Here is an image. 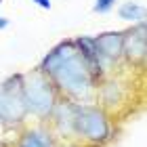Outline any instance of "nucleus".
<instances>
[{
	"instance_id": "obj_11",
	"label": "nucleus",
	"mask_w": 147,
	"mask_h": 147,
	"mask_svg": "<svg viewBox=\"0 0 147 147\" xmlns=\"http://www.w3.org/2000/svg\"><path fill=\"white\" fill-rule=\"evenodd\" d=\"M113 4H116V0H95V6H92V11L105 15V13H109V11L113 9Z\"/></svg>"
},
{
	"instance_id": "obj_2",
	"label": "nucleus",
	"mask_w": 147,
	"mask_h": 147,
	"mask_svg": "<svg viewBox=\"0 0 147 147\" xmlns=\"http://www.w3.org/2000/svg\"><path fill=\"white\" fill-rule=\"evenodd\" d=\"M49 80L53 82V86H57L59 90H63L65 95H69L74 99H86L90 95L92 86H95V78L90 74V67L80 57V53L69 57L67 61H63L51 74Z\"/></svg>"
},
{
	"instance_id": "obj_12",
	"label": "nucleus",
	"mask_w": 147,
	"mask_h": 147,
	"mask_svg": "<svg viewBox=\"0 0 147 147\" xmlns=\"http://www.w3.org/2000/svg\"><path fill=\"white\" fill-rule=\"evenodd\" d=\"M34 2L40 6V9H46V11L51 9V0H34Z\"/></svg>"
},
{
	"instance_id": "obj_4",
	"label": "nucleus",
	"mask_w": 147,
	"mask_h": 147,
	"mask_svg": "<svg viewBox=\"0 0 147 147\" xmlns=\"http://www.w3.org/2000/svg\"><path fill=\"white\" fill-rule=\"evenodd\" d=\"M28 118L21 97V76L9 78L0 84V122L2 124H21Z\"/></svg>"
},
{
	"instance_id": "obj_1",
	"label": "nucleus",
	"mask_w": 147,
	"mask_h": 147,
	"mask_svg": "<svg viewBox=\"0 0 147 147\" xmlns=\"http://www.w3.org/2000/svg\"><path fill=\"white\" fill-rule=\"evenodd\" d=\"M21 97H23L28 116H36L40 120L51 118V113L57 105L55 86L38 69L21 76Z\"/></svg>"
},
{
	"instance_id": "obj_15",
	"label": "nucleus",
	"mask_w": 147,
	"mask_h": 147,
	"mask_svg": "<svg viewBox=\"0 0 147 147\" xmlns=\"http://www.w3.org/2000/svg\"><path fill=\"white\" fill-rule=\"evenodd\" d=\"M0 4H2V0H0Z\"/></svg>"
},
{
	"instance_id": "obj_6",
	"label": "nucleus",
	"mask_w": 147,
	"mask_h": 147,
	"mask_svg": "<svg viewBox=\"0 0 147 147\" xmlns=\"http://www.w3.org/2000/svg\"><path fill=\"white\" fill-rule=\"evenodd\" d=\"M145 46H147V36H145V21L137 23L130 32L124 34L122 40V55H126L130 61H141L145 57Z\"/></svg>"
},
{
	"instance_id": "obj_9",
	"label": "nucleus",
	"mask_w": 147,
	"mask_h": 147,
	"mask_svg": "<svg viewBox=\"0 0 147 147\" xmlns=\"http://www.w3.org/2000/svg\"><path fill=\"white\" fill-rule=\"evenodd\" d=\"M15 147H57L55 132L46 126H32L21 132Z\"/></svg>"
},
{
	"instance_id": "obj_5",
	"label": "nucleus",
	"mask_w": 147,
	"mask_h": 147,
	"mask_svg": "<svg viewBox=\"0 0 147 147\" xmlns=\"http://www.w3.org/2000/svg\"><path fill=\"white\" fill-rule=\"evenodd\" d=\"M122 40H124L122 32H107V34H101V36L95 38V46H97L101 69L122 57Z\"/></svg>"
},
{
	"instance_id": "obj_3",
	"label": "nucleus",
	"mask_w": 147,
	"mask_h": 147,
	"mask_svg": "<svg viewBox=\"0 0 147 147\" xmlns=\"http://www.w3.org/2000/svg\"><path fill=\"white\" fill-rule=\"evenodd\" d=\"M74 137L90 145H103L111 139V122L103 107L88 103H76Z\"/></svg>"
},
{
	"instance_id": "obj_10",
	"label": "nucleus",
	"mask_w": 147,
	"mask_h": 147,
	"mask_svg": "<svg viewBox=\"0 0 147 147\" xmlns=\"http://www.w3.org/2000/svg\"><path fill=\"white\" fill-rule=\"evenodd\" d=\"M118 15L120 19H124L128 23H141L145 21V6L139 2H124L118 9Z\"/></svg>"
},
{
	"instance_id": "obj_7",
	"label": "nucleus",
	"mask_w": 147,
	"mask_h": 147,
	"mask_svg": "<svg viewBox=\"0 0 147 147\" xmlns=\"http://www.w3.org/2000/svg\"><path fill=\"white\" fill-rule=\"evenodd\" d=\"M76 53H78V49H76V44H74V40H67V42L57 44L55 49H53L49 55L42 59V63H40L38 71H40V74H44L46 78H51V74L55 71L63 61H67L69 57H74Z\"/></svg>"
},
{
	"instance_id": "obj_13",
	"label": "nucleus",
	"mask_w": 147,
	"mask_h": 147,
	"mask_svg": "<svg viewBox=\"0 0 147 147\" xmlns=\"http://www.w3.org/2000/svg\"><path fill=\"white\" fill-rule=\"evenodd\" d=\"M9 28V19L6 17H0V30H6Z\"/></svg>"
},
{
	"instance_id": "obj_8",
	"label": "nucleus",
	"mask_w": 147,
	"mask_h": 147,
	"mask_svg": "<svg viewBox=\"0 0 147 147\" xmlns=\"http://www.w3.org/2000/svg\"><path fill=\"white\" fill-rule=\"evenodd\" d=\"M74 113H76V103L71 101H63L55 105L51 120L59 137H74Z\"/></svg>"
},
{
	"instance_id": "obj_14",
	"label": "nucleus",
	"mask_w": 147,
	"mask_h": 147,
	"mask_svg": "<svg viewBox=\"0 0 147 147\" xmlns=\"http://www.w3.org/2000/svg\"><path fill=\"white\" fill-rule=\"evenodd\" d=\"M63 147H80V145H74V143H69V145H63Z\"/></svg>"
}]
</instances>
